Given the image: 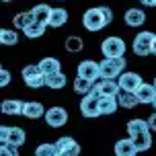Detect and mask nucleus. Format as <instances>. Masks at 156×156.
<instances>
[{"instance_id":"6ab92c4d","label":"nucleus","mask_w":156,"mask_h":156,"mask_svg":"<svg viewBox=\"0 0 156 156\" xmlns=\"http://www.w3.org/2000/svg\"><path fill=\"white\" fill-rule=\"evenodd\" d=\"M49 12H51V6H49V4H43V2L37 4V6H33V10H31L33 21L45 25V27H47V21H49Z\"/></svg>"},{"instance_id":"4be33fe9","label":"nucleus","mask_w":156,"mask_h":156,"mask_svg":"<svg viewBox=\"0 0 156 156\" xmlns=\"http://www.w3.org/2000/svg\"><path fill=\"white\" fill-rule=\"evenodd\" d=\"M117 97H101L99 99V113L101 115H113L117 111Z\"/></svg>"},{"instance_id":"c9c22d12","label":"nucleus","mask_w":156,"mask_h":156,"mask_svg":"<svg viewBox=\"0 0 156 156\" xmlns=\"http://www.w3.org/2000/svg\"><path fill=\"white\" fill-rule=\"evenodd\" d=\"M144 6H156V0H140Z\"/></svg>"},{"instance_id":"bb28decb","label":"nucleus","mask_w":156,"mask_h":156,"mask_svg":"<svg viewBox=\"0 0 156 156\" xmlns=\"http://www.w3.org/2000/svg\"><path fill=\"white\" fill-rule=\"evenodd\" d=\"M19 43V33L12 29H0V45H16Z\"/></svg>"},{"instance_id":"f8f14e48","label":"nucleus","mask_w":156,"mask_h":156,"mask_svg":"<svg viewBox=\"0 0 156 156\" xmlns=\"http://www.w3.org/2000/svg\"><path fill=\"white\" fill-rule=\"evenodd\" d=\"M133 94H136L138 103H144V105H152V101L156 99V88H154V84L142 82V84L138 86V90H136Z\"/></svg>"},{"instance_id":"473e14b6","label":"nucleus","mask_w":156,"mask_h":156,"mask_svg":"<svg viewBox=\"0 0 156 156\" xmlns=\"http://www.w3.org/2000/svg\"><path fill=\"white\" fill-rule=\"evenodd\" d=\"M16 148L8 146V144H0V156H16Z\"/></svg>"},{"instance_id":"412c9836","label":"nucleus","mask_w":156,"mask_h":156,"mask_svg":"<svg viewBox=\"0 0 156 156\" xmlns=\"http://www.w3.org/2000/svg\"><path fill=\"white\" fill-rule=\"evenodd\" d=\"M138 150L133 148V144L129 138H123V140L115 142V156H136Z\"/></svg>"},{"instance_id":"7c9ffc66","label":"nucleus","mask_w":156,"mask_h":156,"mask_svg":"<svg viewBox=\"0 0 156 156\" xmlns=\"http://www.w3.org/2000/svg\"><path fill=\"white\" fill-rule=\"evenodd\" d=\"M55 154V146L54 144H39L37 148H35V156H54Z\"/></svg>"},{"instance_id":"ea45409f","label":"nucleus","mask_w":156,"mask_h":156,"mask_svg":"<svg viewBox=\"0 0 156 156\" xmlns=\"http://www.w3.org/2000/svg\"><path fill=\"white\" fill-rule=\"evenodd\" d=\"M0 2H12V0H0Z\"/></svg>"},{"instance_id":"c756f323","label":"nucleus","mask_w":156,"mask_h":156,"mask_svg":"<svg viewBox=\"0 0 156 156\" xmlns=\"http://www.w3.org/2000/svg\"><path fill=\"white\" fill-rule=\"evenodd\" d=\"M31 23H33L31 10H29V12H19V15L12 16V25H15L16 29H25L27 25H31Z\"/></svg>"},{"instance_id":"72a5a7b5","label":"nucleus","mask_w":156,"mask_h":156,"mask_svg":"<svg viewBox=\"0 0 156 156\" xmlns=\"http://www.w3.org/2000/svg\"><path fill=\"white\" fill-rule=\"evenodd\" d=\"M8 132H10V127L0 125V144H8Z\"/></svg>"},{"instance_id":"39448f33","label":"nucleus","mask_w":156,"mask_h":156,"mask_svg":"<svg viewBox=\"0 0 156 156\" xmlns=\"http://www.w3.org/2000/svg\"><path fill=\"white\" fill-rule=\"evenodd\" d=\"M90 93L94 94V97H117V94L121 93V88H119V84H117V80H97L93 84V90Z\"/></svg>"},{"instance_id":"9b49d317","label":"nucleus","mask_w":156,"mask_h":156,"mask_svg":"<svg viewBox=\"0 0 156 156\" xmlns=\"http://www.w3.org/2000/svg\"><path fill=\"white\" fill-rule=\"evenodd\" d=\"M78 78H84L88 82H97L99 80V64L93 60H84L78 64Z\"/></svg>"},{"instance_id":"b1692460","label":"nucleus","mask_w":156,"mask_h":156,"mask_svg":"<svg viewBox=\"0 0 156 156\" xmlns=\"http://www.w3.org/2000/svg\"><path fill=\"white\" fill-rule=\"evenodd\" d=\"M144 132H150L146 119L136 117V119H129V121H127V133H129V138H132V136H138V133H144Z\"/></svg>"},{"instance_id":"58836bf2","label":"nucleus","mask_w":156,"mask_h":156,"mask_svg":"<svg viewBox=\"0 0 156 156\" xmlns=\"http://www.w3.org/2000/svg\"><path fill=\"white\" fill-rule=\"evenodd\" d=\"M152 105H154V109H156V99H154V101H152Z\"/></svg>"},{"instance_id":"a878e982","label":"nucleus","mask_w":156,"mask_h":156,"mask_svg":"<svg viewBox=\"0 0 156 156\" xmlns=\"http://www.w3.org/2000/svg\"><path fill=\"white\" fill-rule=\"evenodd\" d=\"M64 47L70 54H78V51L84 49V41H82V37H78V35H70V37H66V41H64Z\"/></svg>"},{"instance_id":"7ed1b4c3","label":"nucleus","mask_w":156,"mask_h":156,"mask_svg":"<svg viewBox=\"0 0 156 156\" xmlns=\"http://www.w3.org/2000/svg\"><path fill=\"white\" fill-rule=\"evenodd\" d=\"M101 51L105 58H123L125 54V41L121 37H115L111 35L101 43Z\"/></svg>"},{"instance_id":"4468645a","label":"nucleus","mask_w":156,"mask_h":156,"mask_svg":"<svg viewBox=\"0 0 156 156\" xmlns=\"http://www.w3.org/2000/svg\"><path fill=\"white\" fill-rule=\"evenodd\" d=\"M21 115H25L27 119H39V117L45 115V107L39 101H27L23 103V113Z\"/></svg>"},{"instance_id":"423d86ee","label":"nucleus","mask_w":156,"mask_h":156,"mask_svg":"<svg viewBox=\"0 0 156 156\" xmlns=\"http://www.w3.org/2000/svg\"><path fill=\"white\" fill-rule=\"evenodd\" d=\"M152 39H154V33H150V31L138 33V35L133 37V43H132L133 54L140 55V58L148 55V54H150V47H152Z\"/></svg>"},{"instance_id":"f3484780","label":"nucleus","mask_w":156,"mask_h":156,"mask_svg":"<svg viewBox=\"0 0 156 156\" xmlns=\"http://www.w3.org/2000/svg\"><path fill=\"white\" fill-rule=\"evenodd\" d=\"M0 111L4 115H21L23 113V101H19V99H4L0 103Z\"/></svg>"},{"instance_id":"dca6fc26","label":"nucleus","mask_w":156,"mask_h":156,"mask_svg":"<svg viewBox=\"0 0 156 156\" xmlns=\"http://www.w3.org/2000/svg\"><path fill=\"white\" fill-rule=\"evenodd\" d=\"M66 23H68V12H66V8H51L47 25L54 27V29H60V27H64Z\"/></svg>"},{"instance_id":"f704fd0d","label":"nucleus","mask_w":156,"mask_h":156,"mask_svg":"<svg viewBox=\"0 0 156 156\" xmlns=\"http://www.w3.org/2000/svg\"><path fill=\"white\" fill-rule=\"evenodd\" d=\"M148 127L152 132H156V113H152V115L148 117Z\"/></svg>"},{"instance_id":"aec40b11","label":"nucleus","mask_w":156,"mask_h":156,"mask_svg":"<svg viewBox=\"0 0 156 156\" xmlns=\"http://www.w3.org/2000/svg\"><path fill=\"white\" fill-rule=\"evenodd\" d=\"M25 142H27V133H25L23 127H10V132H8V146L21 148Z\"/></svg>"},{"instance_id":"2eb2a0df","label":"nucleus","mask_w":156,"mask_h":156,"mask_svg":"<svg viewBox=\"0 0 156 156\" xmlns=\"http://www.w3.org/2000/svg\"><path fill=\"white\" fill-rule=\"evenodd\" d=\"M39 70H41V74L43 76H47V74H55V72H62V64H60V60L58 58H41V62L37 64Z\"/></svg>"},{"instance_id":"2f4dec72","label":"nucleus","mask_w":156,"mask_h":156,"mask_svg":"<svg viewBox=\"0 0 156 156\" xmlns=\"http://www.w3.org/2000/svg\"><path fill=\"white\" fill-rule=\"evenodd\" d=\"M10 80H12L10 72H8L6 68H0V88H2V86H8V84H10Z\"/></svg>"},{"instance_id":"cd10ccee","label":"nucleus","mask_w":156,"mask_h":156,"mask_svg":"<svg viewBox=\"0 0 156 156\" xmlns=\"http://www.w3.org/2000/svg\"><path fill=\"white\" fill-rule=\"evenodd\" d=\"M23 33H25L29 39H37V37H41V35L45 33V25L35 23V21H33L31 25H27V27L23 29Z\"/></svg>"},{"instance_id":"0eeeda50","label":"nucleus","mask_w":156,"mask_h":156,"mask_svg":"<svg viewBox=\"0 0 156 156\" xmlns=\"http://www.w3.org/2000/svg\"><path fill=\"white\" fill-rule=\"evenodd\" d=\"M142 82H144V80H142V76L138 72H121V74L117 76V84H119V88L125 90V93H136Z\"/></svg>"},{"instance_id":"4c0bfd02","label":"nucleus","mask_w":156,"mask_h":156,"mask_svg":"<svg viewBox=\"0 0 156 156\" xmlns=\"http://www.w3.org/2000/svg\"><path fill=\"white\" fill-rule=\"evenodd\" d=\"M54 156H64V154H60V152H55V154H54Z\"/></svg>"},{"instance_id":"c85d7f7f","label":"nucleus","mask_w":156,"mask_h":156,"mask_svg":"<svg viewBox=\"0 0 156 156\" xmlns=\"http://www.w3.org/2000/svg\"><path fill=\"white\" fill-rule=\"evenodd\" d=\"M93 84H94V82H88V80H84V78H78V76H76V80L72 82V86H74V93L82 94V97L93 90Z\"/></svg>"},{"instance_id":"ddd939ff","label":"nucleus","mask_w":156,"mask_h":156,"mask_svg":"<svg viewBox=\"0 0 156 156\" xmlns=\"http://www.w3.org/2000/svg\"><path fill=\"white\" fill-rule=\"evenodd\" d=\"M144 21H146V12L142 8H127L123 15V23L127 27H140L144 25Z\"/></svg>"},{"instance_id":"e433bc0d","label":"nucleus","mask_w":156,"mask_h":156,"mask_svg":"<svg viewBox=\"0 0 156 156\" xmlns=\"http://www.w3.org/2000/svg\"><path fill=\"white\" fill-rule=\"evenodd\" d=\"M150 54L156 55V33H154V39H152V47H150Z\"/></svg>"},{"instance_id":"20e7f679","label":"nucleus","mask_w":156,"mask_h":156,"mask_svg":"<svg viewBox=\"0 0 156 156\" xmlns=\"http://www.w3.org/2000/svg\"><path fill=\"white\" fill-rule=\"evenodd\" d=\"M21 74H23V80H25V84L29 86V88H41V86H45V76L41 74L37 64L25 66Z\"/></svg>"},{"instance_id":"a211bd4d","label":"nucleus","mask_w":156,"mask_h":156,"mask_svg":"<svg viewBox=\"0 0 156 156\" xmlns=\"http://www.w3.org/2000/svg\"><path fill=\"white\" fill-rule=\"evenodd\" d=\"M129 140H132L133 148L138 150V152H144V150H150V148H152V136H150V132H144V133H138V136H132Z\"/></svg>"},{"instance_id":"f257e3e1","label":"nucleus","mask_w":156,"mask_h":156,"mask_svg":"<svg viewBox=\"0 0 156 156\" xmlns=\"http://www.w3.org/2000/svg\"><path fill=\"white\" fill-rule=\"evenodd\" d=\"M111 21H113V10L109 6L88 8L82 15V25H84L86 31H90V33H97L101 29H105L107 25H111Z\"/></svg>"},{"instance_id":"79ce46f5","label":"nucleus","mask_w":156,"mask_h":156,"mask_svg":"<svg viewBox=\"0 0 156 156\" xmlns=\"http://www.w3.org/2000/svg\"><path fill=\"white\" fill-rule=\"evenodd\" d=\"M0 68H2V66H0Z\"/></svg>"},{"instance_id":"9d476101","label":"nucleus","mask_w":156,"mask_h":156,"mask_svg":"<svg viewBox=\"0 0 156 156\" xmlns=\"http://www.w3.org/2000/svg\"><path fill=\"white\" fill-rule=\"evenodd\" d=\"M54 146H55V152H60V154H64V156H78V154H80V146H78V142L74 140V138H70V136L60 138Z\"/></svg>"},{"instance_id":"37998d69","label":"nucleus","mask_w":156,"mask_h":156,"mask_svg":"<svg viewBox=\"0 0 156 156\" xmlns=\"http://www.w3.org/2000/svg\"><path fill=\"white\" fill-rule=\"evenodd\" d=\"M16 156H19V154H16Z\"/></svg>"},{"instance_id":"f03ea898","label":"nucleus","mask_w":156,"mask_h":156,"mask_svg":"<svg viewBox=\"0 0 156 156\" xmlns=\"http://www.w3.org/2000/svg\"><path fill=\"white\" fill-rule=\"evenodd\" d=\"M125 58H105L99 64V78L101 80H117V76L125 72Z\"/></svg>"},{"instance_id":"1a4fd4ad","label":"nucleus","mask_w":156,"mask_h":156,"mask_svg":"<svg viewBox=\"0 0 156 156\" xmlns=\"http://www.w3.org/2000/svg\"><path fill=\"white\" fill-rule=\"evenodd\" d=\"M80 113L88 119H93V117H99V97H94L93 93H88L82 97V101H80Z\"/></svg>"},{"instance_id":"a19ab883","label":"nucleus","mask_w":156,"mask_h":156,"mask_svg":"<svg viewBox=\"0 0 156 156\" xmlns=\"http://www.w3.org/2000/svg\"><path fill=\"white\" fill-rule=\"evenodd\" d=\"M152 84H154V88H156V78H154V82H152Z\"/></svg>"},{"instance_id":"393cba45","label":"nucleus","mask_w":156,"mask_h":156,"mask_svg":"<svg viewBox=\"0 0 156 156\" xmlns=\"http://www.w3.org/2000/svg\"><path fill=\"white\" fill-rule=\"evenodd\" d=\"M117 105L123 107V109H136L140 103H138V99H136L133 93H125V90H121V93L117 94Z\"/></svg>"},{"instance_id":"6e6552de","label":"nucleus","mask_w":156,"mask_h":156,"mask_svg":"<svg viewBox=\"0 0 156 156\" xmlns=\"http://www.w3.org/2000/svg\"><path fill=\"white\" fill-rule=\"evenodd\" d=\"M43 117H45V123L49 127H62L68 123V111L64 107H49Z\"/></svg>"},{"instance_id":"5701e85b","label":"nucleus","mask_w":156,"mask_h":156,"mask_svg":"<svg viewBox=\"0 0 156 156\" xmlns=\"http://www.w3.org/2000/svg\"><path fill=\"white\" fill-rule=\"evenodd\" d=\"M66 82H68V78H66V74H62V72H55V74H47L45 76V86L51 88V90H60V88H64Z\"/></svg>"}]
</instances>
